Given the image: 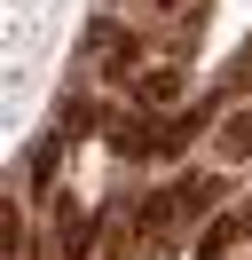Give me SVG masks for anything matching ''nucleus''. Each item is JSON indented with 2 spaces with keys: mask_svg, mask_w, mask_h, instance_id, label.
<instances>
[{
  "mask_svg": "<svg viewBox=\"0 0 252 260\" xmlns=\"http://www.w3.org/2000/svg\"><path fill=\"white\" fill-rule=\"evenodd\" d=\"M173 103H181V71H173V63H158V71H142V79H134V111L173 118Z\"/></svg>",
  "mask_w": 252,
  "mask_h": 260,
  "instance_id": "nucleus-1",
  "label": "nucleus"
},
{
  "mask_svg": "<svg viewBox=\"0 0 252 260\" xmlns=\"http://www.w3.org/2000/svg\"><path fill=\"white\" fill-rule=\"evenodd\" d=\"M244 229H252L244 213H220V221H213V229H205V237H197V260H220V252H229L236 237H244Z\"/></svg>",
  "mask_w": 252,
  "mask_h": 260,
  "instance_id": "nucleus-3",
  "label": "nucleus"
},
{
  "mask_svg": "<svg viewBox=\"0 0 252 260\" xmlns=\"http://www.w3.org/2000/svg\"><path fill=\"white\" fill-rule=\"evenodd\" d=\"M220 158H252V111H229V118H220Z\"/></svg>",
  "mask_w": 252,
  "mask_h": 260,
  "instance_id": "nucleus-4",
  "label": "nucleus"
},
{
  "mask_svg": "<svg viewBox=\"0 0 252 260\" xmlns=\"http://www.w3.org/2000/svg\"><path fill=\"white\" fill-rule=\"evenodd\" d=\"M173 205H181V213H213L220 205V174H181V181H173Z\"/></svg>",
  "mask_w": 252,
  "mask_h": 260,
  "instance_id": "nucleus-2",
  "label": "nucleus"
}]
</instances>
